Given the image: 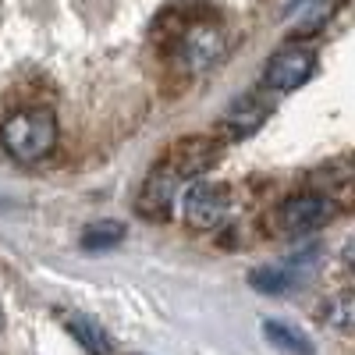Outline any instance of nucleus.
<instances>
[{"mask_svg":"<svg viewBox=\"0 0 355 355\" xmlns=\"http://www.w3.org/2000/svg\"><path fill=\"white\" fill-rule=\"evenodd\" d=\"M224 53H227V36H224L220 25H210V21L192 25L185 33V40H182V64L189 71L214 68Z\"/></svg>","mask_w":355,"mask_h":355,"instance_id":"423d86ee","label":"nucleus"},{"mask_svg":"<svg viewBox=\"0 0 355 355\" xmlns=\"http://www.w3.org/2000/svg\"><path fill=\"white\" fill-rule=\"evenodd\" d=\"M121 242H125V224L121 220H100V224H89L82 231V249L85 252H107Z\"/></svg>","mask_w":355,"mask_h":355,"instance_id":"9b49d317","label":"nucleus"},{"mask_svg":"<svg viewBox=\"0 0 355 355\" xmlns=\"http://www.w3.org/2000/svg\"><path fill=\"white\" fill-rule=\"evenodd\" d=\"M0 146L18 164H36L53 153L57 146V117L43 107L18 110L8 121H0Z\"/></svg>","mask_w":355,"mask_h":355,"instance_id":"f03ea898","label":"nucleus"},{"mask_svg":"<svg viewBox=\"0 0 355 355\" xmlns=\"http://www.w3.org/2000/svg\"><path fill=\"white\" fill-rule=\"evenodd\" d=\"M178 196H182V217H185L196 231H214V227H220L224 217H227V210H231L227 185L206 182V178H196V182H189Z\"/></svg>","mask_w":355,"mask_h":355,"instance_id":"7ed1b4c3","label":"nucleus"},{"mask_svg":"<svg viewBox=\"0 0 355 355\" xmlns=\"http://www.w3.org/2000/svg\"><path fill=\"white\" fill-rule=\"evenodd\" d=\"M316 249H309L302 259H288V263H266V266H256V270H249V284L259 291V295H284L295 288V281H299V266L306 259H313Z\"/></svg>","mask_w":355,"mask_h":355,"instance_id":"0eeeda50","label":"nucleus"},{"mask_svg":"<svg viewBox=\"0 0 355 355\" xmlns=\"http://www.w3.org/2000/svg\"><path fill=\"white\" fill-rule=\"evenodd\" d=\"M266 114H270V107H266L259 96H242V100H234L231 110L224 114V128H227L231 139H245L266 121Z\"/></svg>","mask_w":355,"mask_h":355,"instance_id":"6e6552de","label":"nucleus"},{"mask_svg":"<svg viewBox=\"0 0 355 355\" xmlns=\"http://www.w3.org/2000/svg\"><path fill=\"white\" fill-rule=\"evenodd\" d=\"M64 331H68L89 355H114V345H110L107 331L100 327V320H93V316L68 313V316H64Z\"/></svg>","mask_w":355,"mask_h":355,"instance_id":"1a4fd4ad","label":"nucleus"},{"mask_svg":"<svg viewBox=\"0 0 355 355\" xmlns=\"http://www.w3.org/2000/svg\"><path fill=\"white\" fill-rule=\"evenodd\" d=\"M316 68V57L313 50L306 46H284L270 57V64L263 71V82L274 89V93H291V89H299L302 82H309Z\"/></svg>","mask_w":355,"mask_h":355,"instance_id":"39448f33","label":"nucleus"},{"mask_svg":"<svg viewBox=\"0 0 355 355\" xmlns=\"http://www.w3.org/2000/svg\"><path fill=\"white\" fill-rule=\"evenodd\" d=\"M338 214V202L331 196H320V192H299V196H288L277 214H274V224L284 231V234H309V231H320L327 227Z\"/></svg>","mask_w":355,"mask_h":355,"instance_id":"20e7f679","label":"nucleus"},{"mask_svg":"<svg viewBox=\"0 0 355 355\" xmlns=\"http://www.w3.org/2000/svg\"><path fill=\"white\" fill-rule=\"evenodd\" d=\"M217 160V142L210 139H185V142H174L167 157L150 171V178H146V185L139 192V217L146 220H167L171 214V202L178 199V192H182L189 182H196V178L206 171Z\"/></svg>","mask_w":355,"mask_h":355,"instance_id":"f257e3e1","label":"nucleus"},{"mask_svg":"<svg viewBox=\"0 0 355 355\" xmlns=\"http://www.w3.org/2000/svg\"><path fill=\"white\" fill-rule=\"evenodd\" d=\"M263 338L270 341L274 348L281 352H291V355H313V341L299 331V327H291V323L284 320H263Z\"/></svg>","mask_w":355,"mask_h":355,"instance_id":"9d476101","label":"nucleus"},{"mask_svg":"<svg viewBox=\"0 0 355 355\" xmlns=\"http://www.w3.org/2000/svg\"><path fill=\"white\" fill-rule=\"evenodd\" d=\"M323 320H327L334 331H352V323H355V299H352L348 288H341L334 299H327V306H323Z\"/></svg>","mask_w":355,"mask_h":355,"instance_id":"f8f14e48","label":"nucleus"}]
</instances>
